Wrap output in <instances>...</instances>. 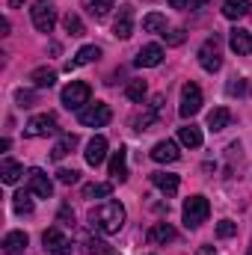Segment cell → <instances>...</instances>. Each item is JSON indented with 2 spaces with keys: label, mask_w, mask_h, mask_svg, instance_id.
Returning a JSON list of instances; mask_svg holds the SVG:
<instances>
[{
  "label": "cell",
  "mask_w": 252,
  "mask_h": 255,
  "mask_svg": "<svg viewBox=\"0 0 252 255\" xmlns=\"http://www.w3.org/2000/svg\"><path fill=\"white\" fill-rule=\"evenodd\" d=\"M125 205L122 202H104L89 211V226L101 235H119L125 226Z\"/></svg>",
  "instance_id": "cell-1"
},
{
  "label": "cell",
  "mask_w": 252,
  "mask_h": 255,
  "mask_svg": "<svg viewBox=\"0 0 252 255\" xmlns=\"http://www.w3.org/2000/svg\"><path fill=\"white\" fill-rule=\"evenodd\" d=\"M208 214H211V205H208L205 196H190L187 202H184V208H181V217H184L187 229H199L208 220Z\"/></svg>",
  "instance_id": "cell-2"
},
{
  "label": "cell",
  "mask_w": 252,
  "mask_h": 255,
  "mask_svg": "<svg viewBox=\"0 0 252 255\" xmlns=\"http://www.w3.org/2000/svg\"><path fill=\"white\" fill-rule=\"evenodd\" d=\"M89 98H92V89H89V83H83V80H71L63 89V107H68V110H77V113H80V110L89 104Z\"/></svg>",
  "instance_id": "cell-3"
},
{
  "label": "cell",
  "mask_w": 252,
  "mask_h": 255,
  "mask_svg": "<svg viewBox=\"0 0 252 255\" xmlns=\"http://www.w3.org/2000/svg\"><path fill=\"white\" fill-rule=\"evenodd\" d=\"M30 18H33V27L39 33H51L54 24H57V9L51 0H36L33 9H30Z\"/></svg>",
  "instance_id": "cell-4"
},
{
  "label": "cell",
  "mask_w": 252,
  "mask_h": 255,
  "mask_svg": "<svg viewBox=\"0 0 252 255\" xmlns=\"http://www.w3.org/2000/svg\"><path fill=\"white\" fill-rule=\"evenodd\" d=\"M199 110H202V89L196 83H184L181 86V104H178L181 119H193Z\"/></svg>",
  "instance_id": "cell-5"
},
{
  "label": "cell",
  "mask_w": 252,
  "mask_h": 255,
  "mask_svg": "<svg viewBox=\"0 0 252 255\" xmlns=\"http://www.w3.org/2000/svg\"><path fill=\"white\" fill-rule=\"evenodd\" d=\"M199 65L205 68V71H220V65H223V57H220V39L217 36H211V39H205L202 42V48H199Z\"/></svg>",
  "instance_id": "cell-6"
},
{
  "label": "cell",
  "mask_w": 252,
  "mask_h": 255,
  "mask_svg": "<svg viewBox=\"0 0 252 255\" xmlns=\"http://www.w3.org/2000/svg\"><path fill=\"white\" fill-rule=\"evenodd\" d=\"M57 130H60V125H57V116L54 113H39V116H33L27 122V128H24L27 136H51Z\"/></svg>",
  "instance_id": "cell-7"
},
{
  "label": "cell",
  "mask_w": 252,
  "mask_h": 255,
  "mask_svg": "<svg viewBox=\"0 0 252 255\" xmlns=\"http://www.w3.org/2000/svg\"><path fill=\"white\" fill-rule=\"evenodd\" d=\"M113 119V110L107 107V104H89L86 110H80V125H86V128H104L107 122Z\"/></svg>",
  "instance_id": "cell-8"
},
{
  "label": "cell",
  "mask_w": 252,
  "mask_h": 255,
  "mask_svg": "<svg viewBox=\"0 0 252 255\" xmlns=\"http://www.w3.org/2000/svg\"><path fill=\"white\" fill-rule=\"evenodd\" d=\"M42 244H45V255H71V244L60 229H48L42 235Z\"/></svg>",
  "instance_id": "cell-9"
},
{
  "label": "cell",
  "mask_w": 252,
  "mask_h": 255,
  "mask_svg": "<svg viewBox=\"0 0 252 255\" xmlns=\"http://www.w3.org/2000/svg\"><path fill=\"white\" fill-rule=\"evenodd\" d=\"M113 36H116V39H130V36H133V6H130V3L119 6L116 24H113Z\"/></svg>",
  "instance_id": "cell-10"
},
{
  "label": "cell",
  "mask_w": 252,
  "mask_h": 255,
  "mask_svg": "<svg viewBox=\"0 0 252 255\" xmlns=\"http://www.w3.org/2000/svg\"><path fill=\"white\" fill-rule=\"evenodd\" d=\"M27 181H30V190L36 193L39 199H51V196H54V181H51L42 169H30V172H27Z\"/></svg>",
  "instance_id": "cell-11"
},
{
  "label": "cell",
  "mask_w": 252,
  "mask_h": 255,
  "mask_svg": "<svg viewBox=\"0 0 252 255\" xmlns=\"http://www.w3.org/2000/svg\"><path fill=\"white\" fill-rule=\"evenodd\" d=\"M229 45H232V51H235L238 57H250L252 54V33L244 30V27H235V30L229 33Z\"/></svg>",
  "instance_id": "cell-12"
},
{
  "label": "cell",
  "mask_w": 252,
  "mask_h": 255,
  "mask_svg": "<svg viewBox=\"0 0 252 255\" xmlns=\"http://www.w3.org/2000/svg\"><path fill=\"white\" fill-rule=\"evenodd\" d=\"M83 157H86V163L89 166H98V163H104V157H107V139L98 133V136H92L89 142H86V151H83Z\"/></svg>",
  "instance_id": "cell-13"
},
{
  "label": "cell",
  "mask_w": 252,
  "mask_h": 255,
  "mask_svg": "<svg viewBox=\"0 0 252 255\" xmlns=\"http://www.w3.org/2000/svg\"><path fill=\"white\" fill-rule=\"evenodd\" d=\"M178 157H181V151H178V145L172 139H163V142H157L151 148V160L154 163H175Z\"/></svg>",
  "instance_id": "cell-14"
},
{
  "label": "cell",
  "mask_w": 252,
  "mask_h": 255,
  "mask_svg": "<svg viewBox=\"0 0 252 255\" xmlns=\"http://www.w3.org/2000/svg\"><path fill=\"white\" fill-rule=\"evenodd\" d=\"M163 48L160 45H145L139 54H136V60H133V65H139V68H154V65L163 63Z\"/></svg>",
  "instance_id": "cell-15"
},
{
  "label": "cell",
  "mask_w": 252,
  "mask_h": 255,
  "mask_svg": "<svg viewBox=\"0 0 252 255\" xmlns=\"http://www.w3.org/2000/svg\"><path fill=\"white\" fill-rule=\"evenodd\" d=\"M101 57V48H95V45H83L77 54H74V60H68L65 63V71H71V68H80V65H89V63H95Z\"/></svg>",
  "instance_id": "cell-16"
},
{
  "label": "cell",
  "mask_w": 252,
  "mask_h": 255,
  "mask_svg": "<svg viewBox=\"0 0 252 255\" xmlns=\"http://www.w3.org/2000/svg\"><path fill=\"white\" fill-rule=\"evenodd\" d=\"M27 244H30V238H27L24 232H9V235L3 238V253L6 255H24Z\"/></svg>",
  "instance_id": "cell-17"
},
{
  "label": "cell",
  "mask_w": 252,
  "mask_h": 255,
  "mask_svg": "<svg viewBox=\"0 0 252 255\" xmlns=\"http://www.w3.org/2000/svg\"><path fill=\"white\" fill-rule=\"evenodd\" d=\"M151 184L157 190H163L166 196H175L178 193V175H172V172H151Z\"/></svg>",
  "instance_id": "cell-18"
},
{
  "label": "cell",
  "mask_w": 252,
  "mask_h": 255,
  "mask_svg": "<svg viewBox=\"0 0 252 255\" xmlns=\"http://www.w3.org/2000/svg\"><path fill=\"white\" fill-rule=\"evenodd\" d=\"M229 125H232V110L229 107H214L208 113V128L211 130H226Z\"/></svg>",
  "instance_id": "cell-19"
},
{
  "label": "cell",
  "mask_w": 252,
  "mask_h": 255,
  "mask_svg": "<svg viewBox=\"0 0 252 255\" xmlns=\"http://www.w3.org/2000/svg\"><path fill=\"white\" fill-rule=\"evenodd\" d=\"M250 9H252L250 0H223V15H226L229 21H238V18H244Z\"/></svg>",
  "instance_id": "cell-20"
},
{
  "label": "cell",
  "mask_w": 252,
  "mask_h": 255,
  "mask_svg": "<svg viewBox=\"0 0 252 255\" xmlns=\"http://www.w3.org/2000/svg\"><path fill=\"white\" fill-rule=\"evenodd\" d=\"M110 175H113L116 181H125L127 178V151L125 148L113 151V157H110Z\"/></svg>",
  "instance_id": "cell-21"
},
{
  "label": "cell",
  "mask_w": 252,
  "mask_h": 255,
  "mask_svg": "<svg viewBox=\"0 0 252 255\" xmlns=\"http://www.w3.org/2000/svg\"><path fill=\"white\" fill-rule=\"evenodd\" d=\"M30 80H33L36 89H51L57 83V71H51V68H33Z\"/></svg>",
  "instance_id": "cell-22"
},
{
  "label": "cell",
  "mask_w": 252,
  "mask_h": 255,
  "mask_svg": "<svg viewBox=\"0 0 252 255\" xmlns=\"http://www.w3.org/2000/svg\"><path fill=\"white\" fill-rule=\"evenodd\" d=\"M178 142L187 145V148H199V145H202V130L196 125H184L178 130Z\"/></svg>",
  "instance_id": "cell-23"
},
{
  "label": "cell",
  "mask_w": 252,
  "mask_h": 255,
  "mask_svg": "<svg viewBox=\"0 0 252 255\" xmlns=\"http://www.w3.org/2000/svg\"><path fill=\"white\" fill-rule=\"evenodd\" d=\"M0 175H3V184H18V178L24 175V166L15 163V160H3L0 163Z\"/></svg>",
  "instance_id": "cell-24"
},
{
  "label": "cell",
  "mask_w": 252,
  "mask_h": 255,
  "mask_svg": "<svg viewBox=\"0 0 252 255\" xmlns=\"http://www.w3.org/2000/svg\"><path fill=\"white\" fill-rule=\"evenodd\" d=\"M148 238H151L154 244H172V241L178 238V232H175L169 223H157V226L151 229V235H148Z\"/></svg>",
  "instance_id": "cell-25"
},
{
  "label": "cell",
  "mask_w": 252,
  "mask_h": 255,
  "mask_svg": "<svg viewBox=\"0 0 252 255\" xmlns=\"http://www.w3.org/2000/svg\"><path fill=\"white\" fill-rule=\"evenodd\" d=\"M74 148H77V136H74V133H65V136H60V142L54 145L51 157H54V160H63L65 154H71Z\"/></svg>",
  "instance_id": "cell-26"
},
{
  "label": "cell",
  "mask_w": 252,
  "mask_h": 255,
  "mask_svg": "<svg viewBox=\"0 0 252 255\" xmlns=\"http://www.w3.org/2000/svg\"><path fill=\"white\" fill-rule=\"evenodd\" d=\"M142 30L145 33H166V15H160V12L145 15L142 18Z\"/></svg>",
  "instance_id": "cell-27"
},
{
  "label": "cell",
  "mask_w": 252,
  "mask_h": 255,
  "mask_svg": "<svg viewBox=\"0 0 252 255\" xmlns=\"http://www.w3.org/2000/svg\"><path fill=\"white\" fill-rule=\"evenodd\" d=\"M12 208H15V214H33V199H30V193L21 190L12 196Z\"/></svg>",
  "instance_id": "cell-28"
},
{
  "label": "cell",
  "mask_w": 252,
  "mask_h": 255,
  "mask_svg": "<svg viewBox=\"0 0 252 255\" xmlns=\"http://www.w3.org/2000/svg\"><path fill=\"white\" fill-rule=\"evenodd\" d=\"M110 193H113V184H86L83 199H107Z\"/></svg>",
  "instance_id": "cell-29"
},
{
  "label": "cell",
  "mask_w": 252,
  "mask_h": 255,
  "mask_svg": "<svg viewBox=\"0 0 252 255\" xmlns=\"http://www.w3.org/2000/svg\"><path fill=\"white\" fill-rule=\"evenodd\" d=\"M145 92H148V86H145V80H130L125 86V95L130 101H142L145 98Z\"/></svg>",
  "instance_id": "cell-30"
},
{
  "label": "cell",
  "mask_w": 252,
  "mask_h": 255,
  "mask_svg": "<svg viewBox=\"0 0 252 255\" xmlns=\"http://www.w3.org/2000/svg\"><path fill=\"white\" fill-rule=\"evenodd\" d=\"M63 27H65V33H71V36H83V21H80L74 12H68V15H65Z\"/></svg>",
  "instance_id": "cell-31"
},
{
  "label": "cell",
  "mask_w": 252,
  "mask_h": 255,
  "mask_svg": "<svg viewBox=\"0 0 252 255\" xmlns=\"http://www.w3.org/2000/svg\"><path fill=\"white\" fill-rule=\"evenodd\" d=\"M89 6H92L95 18H107V12L113 9V0H89Z\"/></svg>",
  "instance_id": "cell-32"
},
{
  "label": "cell",
  "mask_w": 252,
  "mask_h": 255,
  "mask_svg": "<svg viewBox=\"0 0 252 255\" xmlns=\"http://www.w3.org/2000/svg\"><path fill=\"white\" fill-rule=\"evenodd\" d=\"M226 92H229V95H247V92H250V86H247V80H244V77H235V80H229Z\"/></svg>",
  "instance_id": "cell-33"
},
{
  "label": "cell",
  "mask_w": 252,
  "mask_h": 255,
  "mask_svg": "<svg viewBox=\"0 0 252 255\" xmlns=\"http://www.w3.org/2000/svg\"><path fill=\"white\" fill-rule=\"evenodd\" d=\"M235 235H238V223L223 220V223L217 226V238H235Z\"/></svg>",
  "instance_id": "cell-34"
},
{
  "label": "cell",
  "mask_w": 252,
  "mask_h": 255,
  "mask_svg": "<svg viewBox=\"0 0 252 255\" xmlns=\"http://www.w3.org/2000/svg\"><path fill=\"white\" fill-rule=\"evenodd\" d=\"M57 178H60V184H77L80 181V172L77 169H60Z\"/></svg>",
  "instance_id": "cell-35"
},
{
  "label": "cell",
  "mask_w": 252,
  "mask_h": 255,
  "mask_svg": "<svg viewBox=\"0 0 252 255\" xmlns=\"http://www.w3.org/2000/svg\"><path fill=\"white\" fill-rule=\"evenodd\" d=\"M15 101H18L21 107H33L36 95H33V92H24V89H18V92H15Z\"/></svg>",
  "instance_id": "cell-36"
},
{
  "label": "cell",
  "mask_w": 252,
  "mask_h": 255,
  "mask_svg": "<svg viewBox=\"0 0 252 255\" xmlns=\"http://www.w3.org/2000/svg\"><path fill=\"white\" fill-rule=\"evenodd\" d=\"M60 223H63V226H71V223H74V211H71L68 205L60 208Z\"/></svg>",
  "instance_id": "cell-37"
},
{
  "label": "cell",
  "mask_w": 252,
  "mask_h": 255,
  "mask_svg": "<svg viewBox=\"0 0 252 255\" xmlns=\"http://www.w3.org/2000/svg\"><path fill=\"white\" fill-rule=\"evenodd\" d=\"M163 36H166V33H163ZM166 42H169V45H181V42H184V30H172V33L166 36Z\"/></svg>",
  "instance_id": "cell-38"
},
{
  "label": "cell",
  "mask_w": 252,
  "mask_h": 255,
  "mask_svg": "<svg viewBox=\"0 0 252 255\" xmlns=\"http://www.w3.org/2000/svg\"><path fill=\"white\" fill-rule=\"evenodd\" d=\"M187 3H190V0H169V6H172V9H184Z\"/></svg>",
  "instance_id": "cell-39"
},
{
  "label": "cell",
  "mask_w": 252,
  "mask_h": 255,
  "mask_svg": "<svg viewBox=\"0 0 252 255\" xmlns=\"http://www.w3.org/2000/svg\"><path fill=\"white\" fill-rule=\"evenodd\" d=\"M196 255H217V250H214V247H202Z\"/></svg>",
  "instance_id": "cell-40"
},
{
  "label": "cell",
  "mask_w": 252,
  "mask_h": 255,
  "mask_svg": "<svg viewBox=\"0 0 252 255\" xmlns=\"http://www.w3.org/2000/svg\"><path fill=\"white\" fill-rule=\"evenodd\" d=\"M9 6L15 9V6H24V0H9Z\"/></svg>",
  "instance_id": "cell-41"
},
{
  "label": "cell",
  "mask_w": 252,
  "mask_h": 255,
  "mask_svg": "<svg viewBox=\"0 0 252 255\" xmlns=\"http://www.w3.org/2000/svg\"><path fill=\"white\" fill-rule=\"evenodd\" d=\"M247 255H252V244H250V253H247Z\"/></svg>",
  "instance_id": "cell-42"
},
{
  "label": "cell",
  "mask_w": 252,
  "mask_h": 255,
  "mask_svg": "<svg viewBox=\"0 0 252 255\" xmlns=\"http://www.w3.org/2000/svg\"><path fill=\"white\" fill-rule=\"evenodd\" d=\"M107 255H116V253H113V250H110V253H107Z\"/></svg>",
  "instance_id": "cell-43"
}]
</instances>
